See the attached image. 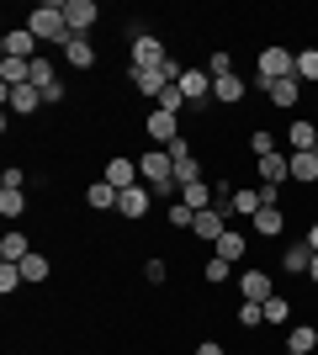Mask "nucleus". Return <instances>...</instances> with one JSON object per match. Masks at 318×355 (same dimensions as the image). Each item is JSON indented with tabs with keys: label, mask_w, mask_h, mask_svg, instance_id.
Segmentation results:
<instances>
[{
	"label": "nucleus",
	"mask_w": 318,
	"mask_h": 355,
	"mask_svg": "<svg viewBox=\"0 0 318 355\" xmlns=\"http://www.w3.org/2000/svg\"><path fill=\"white\" fill-rule=\"evenodd\" d=\"M27 32L37 37V43H53L64 48L75 32H69V21H64V0H53V6H32L27 11Z\"/></svg>",
	"instance_id": "obj_1"
},
{
	"label": "nucleus",
	"mask_w": 318,
	"mask_h": 355,
	"mask_svg": "<svg viewBox=\"0 0 318 355\" xmlns=\"http://www.w3.org/2000/svg\"><path fill=\"white\" fill-rule=\"evenodd\" d=\"M138 175L149 186L154 196H175V159H170V148H149V154H138Z\"/></svg>",
	"instance_id": "obj_2"
},
{
	"label": "nucleus",
	"mask_w": 318,
	"mask_h": 355,
	"mask_svg": "<svg viewBox=\"0 0 318 355\" xmlns=\"http://www.w3.org/2000/svg\"><path fill=\"white\" fill-rule=\"evenodd\" d=\"M127 53H133V64H127V69H159V64L170 59L165 37H154V32H133V43H127Z\"/></svg>",
	"instance_id": "obj_3"
},
{
	"label": "nucleus",
	"mask_w": 318,
	"mask_h": 355,
	"mask_svg": "<svg viewBox=\"0 0 318 355\" xmlns=\"http://www.w3.org/2000/svg\"><path fill=\"white\" fill-rule=\"evenodd\" d=\"M292 64H297V53H287V48H260V59H255V80L260 85H271V80H287Z\"/></svg>",
	"instance_id": "obj_4"
},
{
	"label": "nucleus",
	"mask_w": 318,
	"mask_h": 355,
	"mask_svg": "<svg viewBox=\"0 0 318 355\" xmlns=\"http://www.w3.org/2000/svg\"><path fill=\"white\" fill-rule=\"evenodd\" d=\"M255 186H287V180H292V154H287V148H271V154H260V159H255Z\"/></svg>",
	"instance_id": "obj_5"
},
{
	"label": "nucleus",
	"mask_w": 318,
	"mask_h": 355,
	"mask_svg": "<svg viewBox=\"0 0 318 355\" xmlns=\"http://www.w3.org/2000/svg\"><path fill=\"white\" fill-rule=\"evenodd\" d=\"M143 133H149L159 148H170L175 138H186V133H181V117H175V112H159V106H149V112H143Z\"/></svg>",
	"instance_id": "obj_6"
},
{
	"label": "nucleus",
	"mask_w": 318,
	"mask_h": 355,
	"mask_svg": "<svg viewBox=\"0 0 318 355\" xmlns=\"http://www.w3.org/2000/svg\"><path fill=\"white\" fill-rule=\"evenodd\" d=\"M64 21H69L75 37H91L96 21H101V6H96V0H64Z\"/></svg>",
	"instance_id": "obj_7"
},
{
	"label": "nucleus",
	"mask_w": 318,
	"mask_h": 355,
	"mask_svg": "<svg viewBox=\"0 0 318 355\" xmlns=\"http://www.w3.org/2000/svg\"><path fill=\"white\" fill-rule=\"evenodd\" d=\"M149 207H154V191H149V186H127V191L117 196V218L122 223H143V218H149Z\"/></svg>",
	"instance_id": "obj_8"
},
{
	"label": "nucleus",
	"mask_w": 318,
	"mask_h": 355,
	"mask_svg": "<svg viewBox=\"0 0 318 355\" xmlns=\"http://www.w3.org/2000/svg\"><path fill=\"white\" fill-rule=\"evenodd\" d=\"M0 59H37V37H32L27 32V21H21V27H11L6 32V37H0Z\"/></svg>",
	"instance_id": "obj_9"
},
{
	"label": "nucleus",
	"mask_w": 318,
	"mask_h": 355,
	"mask_svg": "<svg viewBox=\"0 0 318 355\" xmlns=\"http://www.w3.org/2000/svg\"><path fill=\"white\" fill-rule=\"evenodd\" d=\"M239 297H244V302H271V297H276L271 270H239Z\"/></svg>",
	"instance_id": "obj_10"
},
{
	"label": "nucleus",
	"mask_w": 318,
	"mask_h": 355,
	"mask_svg": "<svg viewBox=\"0 0 318 355\" xmlns=\"http://www.w3.org/2000/svg\"><path fill=\"white\" fill-rule=\"evenodd\" d=\"M37 106H48L37 85H11V90H6V112H11V117H32Z\"/></svg>",
	"instance_id": "obj_11"
},
{
	"label": "nucleus",
	"mask_w": 318,
	"mask_h": 355,
	"mask_svg": "<svg viewBox=\"0 0 318 355\" xmlns=\"http://www.w3.org/2000/svg\"><path fill=\"white\" fill-rule=\"evenodd\" d=\"M101 180H112V186H117V191H127V186H138V159H127V154H112V159H106V170H101Z\"/></svg>",
	"instance_id": "obj_12"
},
{
	"label": "nucleus",
	"mask_w": 318,
	"mask_h": 355,
	"mask_svg": "<svg viewBox=\"0 0 318 355\" xmlns=\"http://www.w3.org/2000/svg\"><path fill=\"white\" fill-rule=\"evenodd\" d=\"M181 96H186V106H202V101H212V74L191 64V69L181 74Z\"/></svg>",
	"instance_id": "obj_13"
},
{
	"label": "nucleus",
	"mask_w": 318,
	"mask_h": 355,
	"mask_svg": "<svg viewBox=\"0 0 318 355\" xmlns=\"http://www.w3.org/2000/svg\"><path fill=\"white\" fill-rule=\"evenodd\" d=\"M244 96H249L244 74H218V80H212V101H223V106H244Z\"/></svg>",
	"instance_id": "obj_14"
},
{
	"label": "nucleus",
	"mask_w": 318,
	"mask_h": 355,
	"mask_svg": "<svg viewBox=\"0 0 318 355\" xmlns=\"http://www.w3.org/2000/svg\"><path fill=\"white\" fill-rule=\"evenodd\" d=\"M260 90H265V101H271V106H287V112H292V106H297V96H303V80H297V74H287V80H271V85H260Z\"/></svg>",
	"instance_id": "obj_15"
},
{
	"label": "nucleus",
	"mask_w": 318,
	"mask_h": 355,
	"mask_svg": "<svg viewBox=\"0 0 318 355\" xmlns=\"http://www.w3.org/2000/svg\"><path fill=\"white\" fill-rule=\"evenodd\" d=\"M212 254H218V260H228V266H239L244 254H249V239H244L239 228H223V239L212 244Z\"/></svg>",
	"instance_id": "obj_16"
},
{
	"label": "nucleus",
	"mask_w": 318,
	"mask_h": 355,
	"mask_svg": "<svg viewBox=\"0 0 318 355\" xmlns=\"http://www.w3.org/2000/svg\"><path fill=\"white\" fill-rule=\"evenodd\" d=\"M64 64H69V69H96V43L91 37H69V43H64Z\"/></svg>",
	"instance_id": "obj_17"
},
{
	"label": "nucleus",
	"mask_w": 318,
	"mask_h": 355,
	"mask_svg": "<svg viewBox=\"0 0 318 355\" xmlns=\"http://www.w3.org/2000/svg\"><path fill=\"white\" fill-rule=\"evenodd\" d=\"M117 186H112V180H91V186H85V207L91 212H117Z\"/></svg>",
	"instance_id": "obj_18"
},
{
	"label": "nucleus",
	"mask_w": 318,
	"mask_h": 355,
	"mask_svg": "<svg viewBox=\"0 0 318 355\" xmlns=\"http://www.w3.org/2000/svg\"><path fill=\"white\" fill-rule=\"evenodd\" d=\"M249 228H255L260 239H281V234H287V212H281V207H260L255 218H249Z\"/></svg>",
	"instance_id": "obj_19"
},
{
	"label": "nucleus",
	"mask_w": 318,
	"mask_h": 355,
	"mask_svg": "<svg viewBox=\"0 0 318 355\" xmlns=\"http://www.w3.org/2000/svg\"><path fill=\"white\" fill-rule=\"evenodd\" d=\"M223 228H228V218L218 207H207V212H197V223H191V234L202 239V244H218L223 239Z\"/></svg>",
	"instance_id": "obj_20"
},
{
	"label": "nucleus",
	"mask_w": 318,
	"mask_h": 355,
	"mask_svg": "<svg viewBox=\"0 0 318 355\" xmlns=\"http://www.w3.org/2000/svg\"><path fill=\"white\" fill-rule=\"evenodd\" d=\"M287 144H292V154H313V144H318V122L297 117V122L287 128Z\"/></svg>",
	"instance_id": "obj_21"
},
{
	"label": "nucleus",
	"mask_w": 318,
	"mask_h": 355,
	"mask_svg": "<svg viewBox=\"0 0 318 355\" xmlns=\"http://www.w3.org/2000/svg\"><path fill=\"white\" fill-rule=\"evenodd\" d=\"M27 254H32V244H27V234H21V228H11V234L0 239V266H21Z\"/></svg>",
	"instance_id": "obj_22"
},
{
	"label": "nucleus",
	"mask_w": 318,
	"mask_h": 355,
	"mask_svg": "<svg viewBox=\"0 0 318 355\" xmlns=\"http://www.w3.org/2000/svg\"><path fill=\"white\" fill-rule=\"evenodd\" d=\"M318 350V329L313 324H292L287 329V355H313Z\"/></svg>",
	"instance_id": "obj_23"
},
{
	"label": "nucleus",
	"mask_w": 318,
	"mask_h": 355,
	"mask_svg": "<svg viewBox=\"0 0 318 355\" xmlns=\"http://www.w3.org/2000/svg\"><path fill=\"white\" fill-rule=\"evenodd\" d=\"M127 80L138 85V96H154V101H159V90L170 85V80H165V69H127Z\"/></svg>",
	"instance_id": "obj_24"
},
{
	"label": "nucleus",
	"mask_w": 318,
	"mask_h": 355,
	"mask_svg": "<svg viewBox=\"0 0 318 355\" xmlns=\"http://www.w3.org/2000/svg\"><path fill=\"white\" fill-rule=\"evenodd\" d=\"M308 266H313V250H308V244H287V250H281V270H287V276H308Z\"/></svg>",
	"instance_id": "obj_25"
},
{
	"label": "nucleus",
	"mask_w": 318,
	"mask_h": 355,
	"mask_svg": "<svg viewBox=\"0 0 318 355\" xmlns=\"http://www.w3.org/2000/svg\"><path fill=\"white\" fill-rule=\"evenodd\" d=\"M27 85H37L43 96H48V90H59L64 80L53 74V59H43V53H37V59H32V80H27Z\"/></svg>",
	"instance_id": "obj_26"
},
{
	"label": "nucleus",
	"mask_w": 318,
	"mask_h": 355,
	"mask_svg": "<svg viewBox=\"0 0 318 355\" xmlns=\"http://www.w3.org/2000/svg\"><path fill=\"white\" fill-rule=\"evenodd\" d=\"M292 186H318V154H292Z\"/></svg>",
	"instance_id": "obj_27"
},
{
	"label": "nucleus",
	"mask_w": 318,
	"mask_h": 355,
	"mask_svg": "<svg viewBox=\"0 0 318 355\" xmlns=\"http://www.w3.org/2000/svg\"><path fill=\"white\" fill-rule=\"evenodd\" d=\"M181 202L191 212H207L212 207V180H191V186H181Z\"/></svg>",
	"instance_id": "obj_28"
},
{
	"label": "nucleus",
	"mask_w": 318,
	"mask_h": 355,
	"mask_svg": "<svg viewBox=\"0 0 318 355\" xmlns=\"http://www.w3.org/2000/svg\"><path fill=\"white\" fill-rule=\"evenodd\" d=\"M0 212H6V223H16L27 212V191L21 186H0Z\"/></svg>",
	"instance_id": "obj_29"
},
{
	"label": "nucleus",
	"mask_w": 318,
	"mask_h": 355,
	"mask_svg": "<svg viewBox=\"0 0 318 355\" xmlns=\"http://www.w3.org/2000/svg\"><path fill=\"white\" fill-rule=\"evenodd\" d=\"M32 80V64L27 59H0V85L11 90V85H27Z\"/></svg>",
	"instance_id": "obj_30"
},
{
	"label": "nucleus",
	"mask_w": 318,
	"mask_h": 355,
	"mask_svg": "<svg viewBox=\"0 0 318 355\" xmlns=\"http://www.w3.org/2000/svg\"><path fill=\"white\" fill-rule=\"evenodd\" d=\"M260 207H265V202H260V186H239V191H233V218H255Z\"/></svg>",
	"instance_id": "obj_31"
},
{
	"label": "nucleus",
	"mask_w": 318,
	"mask_h": 355,
	"mask_svg": "<svg viewBox=\"0 0 318 355\" xmlns=\"http://www.w3.org/2000/svg\"><path fill=\"white\" fill-rule=\"evenodd\" d=\"M21 276H27V282H48V276H53V260H48L43 250H32L27 260H21Z\"/></svg>",
	"instance_id": "obj_32"
},
{
	"label": "nucleus",
	"mask_w": 318,
	"mask_h": 355,
	"mask_svg": "<svg viewBox=\"0 0 318 355\" xmlns=\"http://www.w3.org/2000/svg\"><path fill=\"white\" fill-rule=\"evenodd\" d=\"M292 74H297L303 85H318V48H303V53H297V64H292Z\"/></svg>",
	"instance_id": "obj_33"
},
{
	"label": "nucleus",
	"mask_w": 318,
	"mask_h": 355,
	"mask_svg": "<svg viewBox=\"0 0 318 355\" xmlns=\"http://www.w3.org/2000/svg\"><path fill=\"white\" fill-rule=\"evenodd\" d=\"M265 324H271V329H281V324H292V302H287V297H281V292H276V297H271V302H265Z\"/></svg>",
	"instance_id": "obj_34"
},
{
	"label": "nucleus",
	"mask_w": 318,
	"mask_h": 355,
	"mask_svg": "<svg viewBox=\"0 0 318 355\" xmlns=\"http://www.w3.org/2000/svg\"><path fill=\"white\" fill-rule=\"evenodd\" d=\"M143 282H149V286H165V282H170V266L159 260V254H149V260H143Z\"/></svg>",
	"instance_id": "obj_35"
},
{
	"label": "nucleus",
	"mask_w": 318,
	"mask_h": 355,
	"mask_svg": "<svg viewBox=\"0 0 318 355\" xmlns=\"http://www.w3.org/2000/svg\"><path fill=\"white\" fill-rule=\"evenodd\" d=\"M191 180H202V159L191 154V159H175V186H191Z\"/></svg>",
	"instance_id": "obj_36"
},
{
	"label": "nucleus",
	"mask_w": 318,
	"mask_h": 355,
	"mask_svg": "<svg viewBox=\"0 0 318 355\" xmlns=\"http://www.w3.org/2000/svg\"><path fill=\"white\" fill-rule=\"evenodd\" d=\"M271 148H281L271 128H255V133H249V154H255V159H260V154H271Z\"/></svg>",
	"instance_id": "obj_37"
},
{
	"label": "nucleus",
	"mask_w": 318,
	"mask_h": 355,
	"mask_svg": "<svg viewBox=\"0 0 318 355\" xmlns=\"http://www.w3.org/2000/svg\"><path fill=\"white\" fill-rule=\"evenodd\" d=\"M154 106H159V112H175V117H181V106H186L181 85H165V90H159V101H154Z\"/></svg>",
	"instance_id": "obj_38"
},
{
	"label": "nucleus",
	"mask_w": 318,
	"mask_h": 355,
	"mask_svg": "<svg viewBox=\"0 0 318 355\" xmlns=\"http://www.w3.org/2000/svg\"><path fill=\"white\" fill-rule=\"evenodd\" d=\"M202 276H207V282H212V286H223V282H228V276H233V266H228V260H218V254H212L207 266H202Z\"/></svg>",
	"instance_id": "obj_39"
},
{
	"label": "nucleus",
	"mask_w": 318,
	"mask_h": 355,
	"mask_svg": "<svg viewBox=\"0 0 318 355\" xmlns=\"http://www.w3.org/2000/svg\"><path fill=\"white\" fill-rule=\"evenodd\" d=\"M239 324L244 329H260V324H265V302H239Z\"/></svg>",
	"instance_id": "obj_40"
},
{
	"label": "nucleus",
	"mask_w": 318,
	"mask_h": 355,
	"mask_svg": "<svg viewBox=\"0 0 318 355\" xmlns=\"http://www.w3.org/2000/svg\"><path fill=\"white\" fill-rule=\"evenodd\" d=\"M16 286H27V276H21V266H0V292L11 297Z\"/></svg>",
	"instance_id": "obj_41"
},
{
	"label": "nucleus",
	"mask_w": 318,
	"mask_h": 355,
	"mask_svg": "<svg viewBox=\"0 0 318 355\" xmlns=\"http://www.w3.org/2000/svg\"><path fill=\"white\" fill-rule=\"evenodd\" d=\"M191 223H197V212L186 202H170V228H191Z\"/></svg>",
	"instance_id": "obj_42"
},
{
	"label": "nucleus",
	"mask_w": 318,
	"mask_h": 355,
	"mask_svg": "<svg viewBox=\"0 0 318 355\" xmlns=\"http://www.w3.org/2000/svg\"><path fill=\"white\" fill-rule=\"evenodd\" d=\"M207 74H212V80H218V74H233V59H228V53H212V59H207Z\"/></svg>",
	"instance_id": "obj_43"
},
{
	"label": "nucleus",
	"mask_w": 318,
	"mask_h": 355,
	"mask_svg": "<svg viewBox=\"0 0 318 355\" xmlns=\"http://www.w3.org/2000/svg\"><path fill=\"white\" fill-rule=\"evenodd\" d=\"M0 186H27V170H21V164H11V170L0 175Z\"/></svg>",
	"instance_id": "obj_44"
},
{
	"label": "nucleus",
	"mask_w": 318,
	"mask_h": 355,
	"mask_svg": "<svg viewBox=\"0 0 318 355\" xmlns=\"http://www.w3.org/2000/svg\"><path fill=\"white\" fill-rule=\"evenodd\" d=\"M260 202H265V207H281V186H260Z\"/></svg>",
	"instance_id": "obj_45"
},
{
	"label": "nucleus",
	"mask_w": 318,
	"mask_h": 355,
	"mask_svg": "<svg viewBox=\"0 0 318 355\" xmlns=\"http://www.w3.org/2000/svg\"><path fill=\"white\" fill-rule=\"evenodd\" d=\"M197 355H228V350H223L218 340H202V345H197Z\"/></svg>",
	"instance_id": "obj_46"
},
{
	"label": "nucleus",
	"mask_w": 318,
	"mask_h": 355,
	"mask_svg": "<svg viewBox=\"0 0 318 355\" xmlns=\"http://www.w3.org/2000/svg\"><path fill=\"white\" fill-rule=\"evenodd\" d=\"M308 250L318 254V223H313V228H308Z\"/></svg>",
	"instance_id": "obj_47"
},
{
	"label": "nucleus",
	"mask_w": 318,
	"mask_h": 355,
	"mask_svg": "<svg viewBox=\"0 0 318 355\" xmlns=\"http://www.w3.org/2000/svg\"><path fill=\"white\" fill-rule=\"evenodd\" d=\"M308 282H313V286H318V254H313V266H308Z\"/></svg>",
	"instance_id": "obj_48"
},
{
	"label": "nucleus",
	"mask_w": 318,
	"mask_h": 355,
	"mask_svg": "<svg viewBox=\"0 0 318 355\" xmlns=\"http://www.w3.org/2000/svg\"><path fill=\"white\" fill-rule=\"evenodd\" d=\"M313 154H318V144H313Z\"/></svg>",
	"instance_id": "obj_49"
},
{
	"label": "nucleus",
	"mask_w": 318,
	"mask_h": 355,
	"mask_svg": "<svg viewBox=\"0 0 318 355\" xmlns=\"http://www.w3.org/2000/svg\"><path fill=\"white\" fill-rule=\"evenodd\" d=\"M313 355H318V350H313Z\"/></svg>",
	"instance_id": "obj_50"
}]
</instances>
